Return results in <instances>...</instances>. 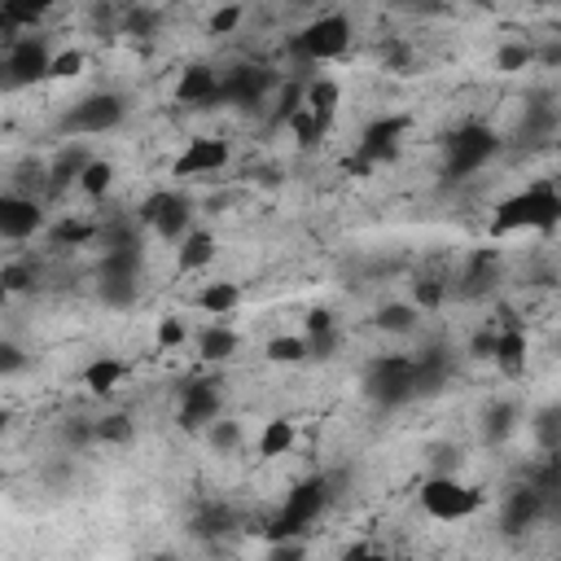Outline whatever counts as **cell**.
<instances>
[{
	"mask_svg": "<svg viewBox=\"0 0 561 561\" xmlns=\"http://www.w3.org/2000/svg\"><path fill=\"white\" fill-rule=\"evenodd\" d=\"M557 224H561V188H552V184H526V188L508 193L491 215V232L495 237L552 232Z\"/></svg>",
	"mask_w": 561,
	"mask_h": 561,
	"instance_id": "1",
	"label": "cell"
},
{
	"mask_svg": "<svg viewBox=\"0 0 561 561\" xmlns=\"http://www.w3.org/2000/svg\"><path fill=\"white\" fill-rule=\"evenodd\" d=\"M364 394L377 403V408H403L412 403L421 390H416V355H377L368 359L364 377H359Z\"/></svg>",
	"mask_w": 561,
	"mask_h": 561,
	"instance_id": "2",
	"label": "cell"
},
{
	"mask_svg": "<svg viewBox=\"0 0 561 561\" xmlns=\"http://www.w3.org/2000/svg\"><path fill=\"white\" fill-rule=\"evenodd\" d=\"M495 153H500V136H495L486 123H460V127L443 140V175H447V180H469V175H478Z\"/></svg>",
	"mask_w": 561,
	"mask_h": 561,
	"instance_id": "3",
	"label": "cell"
},
{
	"mask_svg": "<svg viewBox=\"0 0 561 561\" xmlns=\"http://www.w3.org/2000/svg\"><path fill=\"white\" fill-rule=\"evenodd\" d=\"M140 276H145L140 241L136 245H118V250H101L96 294H101L105 307H131L140 298Z\"/></svg>",
	"mask_w": 561,
	"mask_h": 561,
	"instance_id": "4",
	"label": "cell"
},
{
	"mask_svg": "<svg viewBox=\"0 0 561 561\" xmlns=\"http://www.w3.org/2000/svg\"><path fill=\"white\" fill-rule=\"evenodd\" d=\"M416 500H421V513L434 517V522H465L482 508V491L460 482L456 473H430L421 482Z\"/></svg>",
	"mask_w": 561,
	"mask_h": 561,
	"instance_id": "5",
	"label": "cell"
},
{
	"mask_svg": "<svg viewBox=\"0 0 561 561\" xmlns=\"http://www.w3.org/2000/svg\"><path fill=\"white\" fill-rule=\"evenodd\" d=\"M351 35H355L351 18L337 13V9H329V13H316L311 22H302L298 35L289 39V48H294L302 61H337V57L351 48Z\"/></svg>",
	"mask_w": 561,
	"mask_h": 561,
	"instance_id": "6",
	"label": "cell"
},
{
	"mask_svg": "<svg viewBox=\"0 0 561 561\" xmlns=\"http://www.w3.org/2000/svg\"><path fill=\"white\" fill-rule=\"evenodd\" d=\"M127 118V101L118 92H88L61 114L66 136H105Z\"/></svg>",
	"mask_w": 561,
	"mask_h": 561,
	"instance_id": "7",
	"label": "cell"
},
{
	"mask_svg": "<svg viewBox=\"0 0 561 561\" xmlns=\"http://www.w3.org/2000/svg\"><path fill=\"white\" fill-rule=\"evenodd\" d=\"M329 500H333V482H329L324 473H316V478L298 482V486L285 495V504H280V513H276L272 535H276V539L298 535L302 526H311V522H316V517L329 508Z\"/></svg>",
	"mask_w": 561,
	"mask_h": 561,
	"instance_id": "8",
	"label": "cell"
},
{
	"mask_svg": "<svg viewBox=\"0 0 561 561\" xmlns=\"http://www.w3.org/2000/svg\"><path fill=\"white\" fill-rule=\"evenodd\" d=\"M136 219H140L153 237H162V241H184V237L193 232V202H188L184 193H175V188H162V193H149V197L140 202Z\"/></svg>",
	"mask_w": 561,
	"mask_h": 561,
	"instance_id": "9",
	"label": "cell"
},
{
	"mask_svg": "<svg viewBox=\"0 0 561 561\" xmlns=\"http://www.w3.org/2000/svg\"><path fill=\"white\" fill-rule=\"evenodd\" d=\"M53 70V48L44 35H13L9 53H4V83L9 88H26V83H39L48 79Z\"/></svg>",
	"mask_w": 561,
	"mask_h": 561,
	"instance_id": "10",
	"label": "cell"
},
{
	"mask_svg": "<svg viewBox=\"0 0 561 561\" xmlns=\"http://www.w3.org/2000/svg\"><path fill=\"white\" fill-rule=\"evenodd\" d=\"M228 162H232L228 140H219V136H193V140L175 153L171 171H175V175H188V180H202V175H219Z\"/></svg>",
	"mask_w": 561,
	"mask_h": 561,
	"instance_id": "11",
	"label": "cell"
},
{
	"mask_svg": "<svg viewBox=\"0 0 561 561\" xmlns=\"http://www.w3.org/2000/svg\"><path fill=\"white\" fill-rule=\"evenodd\" d=\"M403 136H408V118H403V114L373 118V123L359 131V162H364V167L390 162V158L403 149Z\"/></svg>",
	"mask_w": 561,
	"mask_h": 561,
	"instance_id": "12",
	"label": "cell"
},
{
	"mask_svg": "<svg viewBox=\"0 0 561 561\" xmlns=\"http://www.w3.org/2000/svg\"><path fill=\"white\" fill-rule=\"evenodd\" d=\"M276 88V75L263 70V66H237V70H224V105H263Z\"/></svg>",
	"mask_w": 561,
	"mask_h": 561,
	"instance_id": "13",
	"label": "cell"
},
{
	"mask_svg": "<svg viewBox=\"0 0 561 561\" xmlns=\"http://www.w3.org/2000/svg\"><path fill=\"white\" fill-rule=\"evenodd\" d=\"M39 228H44L39 202H35L31 193L9 188V193L0 197V237H4V241H26V237H35Z\"/></svg>",
	"mask_w": 561,
	"mask_h": 561,
	"instance_id": "14",
	"label": "cell"
},
{
	"mask_svg": "<svg viewBox=\"0 0 561 561\" xmlns=\"http://www.w3.org/2000/svg\"><path fill=\"white\" fill-rule=\"evenodd\" d=\"M224 399H219V381H188L180 390V430L188 434H206V425L219 416Z\"/></svg>",
	"mask_w": 561,
	"mask_h": 561,
	"instance_id": "15",
	"label": "cell"
},
{
	"mask_svg": "<svg viewBox=\"0 0 561 561\" xmlns=\"http://www.w3.org/2000/svg\"><path fill=\"white\" fill-rule=\"evenodd\" d=\"M548 513V491L543 486H517L504 495V508H500V530L504 535H522L530 526H539Z\"/></svg>",
	"mask_w": 561,
	"mask_h": 561,
	"instance_id": "16",
	"label": "cell"
},
{
	"mask_svg": "<svg viewBox=\"0 0 561 561\" xmlns=\"http://www.w3.org/2000/svg\"><path fill=\"white\" fill-rule=\"evenodd\" d=\"M175 101L180 105H224V70H215V66H202V61H193V66H184L180 70V79H175Z\"/></svg>",
	"mask_w": 561,
	"mask_h": 561,
	"instance_id": "17",
	"label": "cell"
},
{
	"mask_svg": "<svg viewBox=\"0 0 561 561\" xmlns=\"http://www.w3.org/2000/svg\"><path fill=\"white\" fill-rule=\"evenodd\" d=\"M491 364H495L504 377H522V373H526V333H522V324H500V329H495Z\"/></svg>",
	"mask_w": 561,
	"mask_h": 561,
	"instance_id": "18",
	"label": "cell"
},
{
	"mask_svg": "<svg viewBox=\"0 0 561 561\" xmlns=\"http://www.w3.org/2000/svg\"><path fill=\"white\" fill-rule=\"evenodd\" d=\"M451 368H456V359H451V351L447 346H425L421 355H416V390L421 394H438L447 381H451Z\"/></svg>",
	"mask_w": 561,
	"mask_h": 561,
	"instance_id": "19",
	"label": "cell"
},
{
	"mask_svg": "<svg viewBox=\"0 0 561 561\" xmlns=\"http://www.w3.org/2000/svg\"><path fill=\"white\" fill-rule=\"evenodd\" d=\"M517 425H522V412H517V403H508V399L486 403V408H482V421H478L482 443H491V447L508 443V438L517 434Z\"/></svg>",
	"mask_w": 561,
	"mask_h": 561,
	"instance_id": "20",
	"label": "cell"
},
{
	"mask_svg": "<svg viewBox=\"0 0 561 561\" xmlns=\"http://www.w3.org/2000/svg\"><path fill=\"white\" fill-rule=\"evenodd\" d=\"M215 263V237L206 228H193L184 241H175V267L180 272H202Z\"/></svg>",
	"mask_w": 561,
	"mask_h": 561,
	"instance_id": "21",
	"label": "cell"
},
{
	"mask_svg": "<svg viewBox=\"0 0 561 561\" xmlns=\"http://www.w3.org/2000/svg\"><path fill=\"white\" fill-rule=\"evenodd\" d=\"M237 346H241V337H237V329H228V324H206L202 333H197V355L206 359V364H224V359H232L237 355Z\"/></svg>",
	"mask_w": 561,
	"mask_h": 561,
	"instance_id": "22",
	"label": "cell"
},
{
	"mask_svg": "<svg viewBox=\"0 0 561 561\" xmlns=\"http://www.w3.org/2000/svg\"><path fill=\"white\" fill-rule=\"evenodd\" d=\"M557 105H548V101H530L526 105V114H522V123H517V136L526 140V145H539V140H548L552 136V127H557Z\"/></svg>",
	"mask_w": 561,
	"mask_h": 561,
	"instance_id": "23",
	"label": "cell"
},
{
	"mask_svg": "<svg viewBox=\"0 0 561 561\" xmlns=\"http://www.w3.org/2000/svg\"><path fill=\"white\" fill-rule=\"evenodd\" d=\"M491 285H495V254H491V250H478V254L469 259L460 285H456V294H460V298H478V294H486Z\"/></svg>",
	"mask_w": 561,
	"mask_h": 561,
	"instance_id": "24",
	"label": "cell"
},
{
	"mask_svg": "<svg viewBox=\"0 0 561 561\" xmlns=\"http://www.w3.org/2000/svg\"><path fill=\"white\" fill-rule=\"evenodd\" d=\"M123 377H127V364L114 359V355H101V359H92V364L83 368V386H88L92 394H110V390H118Z\"/></svg>",
	"mask_w": 561,
	"mask_h": 561,
	"instance_id": "25",
	"label": "cell"
},
{
	"mask_svg": "<svg viewBox=\"0 0 561 561\" xmlns=\"http://www.w3.org/2000/svg\"><path fill=\"white\" fill-rule=\"evenodd\" d=\"M88 162H92V158H88L79 145H75V149H61V153L48 162V188H53V193H61L66 184H79V175H83V167H88Z\"/></svg>",
	"mask_w": 561,
	"mask_h": 561,
	"instance_id": "26",
	"label": "cell"
},
{
	"mask_svg": "<svg viewBox=\"0 0 561 561\" xmlns=\"http://www.w3.org/2000/svg\"><path fill=\"white\" fill-rule=\"evenodd\" d=\"M416 320H421V307H416V302H386V307L373 316V324H377L381 333H394V337H408V333L416 329Z\"/></svg>",
	"mask_w": 561,
	"mask_h": 561,
	"instance_id": "27",
	"label": "cell"
},
{
	"mask_svg": "<svg viewBox=\"0 0 561 561\" xmlns=\"http://www.w3.org/2000/svg\"><path fill=\"white\" fill-rule=\"evenodd\" d=\"M337 101H342V88H337L333 79H311V83H302V105L316 110V114L329 118V123H333V114H337Z\"/></svg>",
	"mask_w": 561,
	"mask_h": 561,
	"instance_id": "28",
	"label": "cell"
},
{
	"mask_svg": "<svg viewBox=\"0 0 561 561\" xmlns=\"http://www.w3.org/2000/svg\"><path fill=\"white\" fill-rule=\"evenodd\" d=\"M237 302H241V289H237L232 280H210V285L197 294V307H202L206 316H232Z\"/></svg>",
	"mask_w": 561,
	"mask_h": 561,
	"instance_id": "29",
	"label": "cell"
},
{
	"mask_svg": "<svg viewBox=\"0 0 561 561\" xmlns=\"http://www.w3.org/2000/svg\"><path fill=\"white\" fill-rule=\"evenodd\" d=\"M294 447V421L289 416H272V421H263V430H259V456H285Z\"/></svg>",
	"mask_w": 561,
	"mask_h": 561,
	"instance_id": "30",
	"label": "cell"
},
{
	"mask_svg": "<svg viewBox=\"0 0 561 561\" xmlns=\"http://www.w3.org/2000/svg\"><path fill=\"white\" fill-rule=\"evenodd\" d=\"M530 434L543 451H561V403H543L535 416H530Z\"/></svg>",
	"mask_w": 561,
	"mask_h": 561,
	"instance_id": "31",
	"label": "cell"
},
{
	"mask_svg": "<svg viewBox=\"0 0 561 561\" xmlns=\"http://www.w3.org/2000/svg\"><path fill=\"white\" fill-rule=\"evenodd\" d=\"M285 127L294 131L298 149H316V145L324 140V131H329V118H320L316 110H307V105H302V110H298V114H294V118H289Z\"/></svg>",
	"mask_w": 561,
	"mask_h": 561,
	"instance_id": "32",
	"label": "cell"
},
{
	"mask_svg": "<svg viewBox=\"0 0 561 561\" xmlns=\"http://www.w3.org/2000/svg\"><path fill=\"white\" fill-rule=\"evenodd\" d=\"M57 443H61V451L79 456L83 447H92V443H96V421H83V416L61 421V425H57Z\"/></svg>",
	"mask_w": 561,
	"mask_h": 561,
	"instance_id": "33",
	"label": "cell"
},
{
	"mask_svg": "<svg viewBox=\"0 0 561 561\" xmlns=\"http://www.w3.org/2000/svg\"><path fill=\"white\" fill-rule=\"evenodd\" d=\"M131 438H136V425H131L127 412H105V416L96 421V443H105V447H127Z\"/></svg>",
	"mask_w": 561,
	"mask_h": 561,
	"instance_id": "34",
	"label": "cell"
},
{
	"mask_svg": "<svg viewBox=\"0 0 561 561\" xmlns=\"http://www.w3.org/2000/svg\"><path fill=\"white\" fill-rule=\"evenodd\" d=\"M48 9H57V0H4V26H35Z\"/></svg>",
	"mask_w": 561,
	"mask_h": 561,
	"instance_id": "35",
	"label": "cell"
},
{
	"mask_svg": "<svg viewBox=\"0 0 561 561\" xmlns=\"http://www.w3.org/2000/svg\"><path fill=\"white\" fill-rule=\"evenodd\" d=\"M267 359L272 364H302L307 359V333H280L267 342Z\"/></svg>",
	"mask_w": 561,
	"mask_h": 561,
	"instance_id": "36",
	"label": "cell"
},
{
	"mask_svg": "<svg viewBox=\"0 0 561 561\" xmlns=\"http://www.w3.org/2000/svg\"><path fill=\"white\" fill-rule=\"evenodd\" d=\"M535 57H539V53H535L530 44H522V39H508V44H500V48H495V70H504V75H517V70H526Z\"/></svg>",
	"mask_w": 561,
	"mask_h": 561,
	"instance_id": "37",
	"label": "cell"
},
{
	"mask_svg": "<svg viewBox=\"0 0 561 561\" xmlns=\"http://www.w3.org/2000/svg\"><path fill=\"white\" fill-rule=\"evenodd\" d=\"M110 184H114V162H105V158H92V162L83 167V175H79V188H83L88 197H105Z\"/></svg>",
	"mask_w": 561,
	"mask_h": 561,
	"instance_id": "38",
	"label": "cell"
},
{
	"mask_svg": "<svg viewBox=\"0 0 561 561\" xmlns=\"http://www.w3.org/2000/svg\"><path fill=\"white\" fill-rule=\"evenodd\" d=\"M206 443H210V451H237L241 447V425L237 421H228V416H215L210 425H206Z\"/></svg>",
	"mask_w": 561,
	"mask_h": 561,
	"instance_id": "39",
	"label": "cell"
},
{
	"mask_svg": "<svg viewBox=\"0 0 561 561\" xmlns=\"http://www.w3.org/2000/svg\"><path fill=\"white\" fill-rule=\"evenodd\" d=\"M443 298H447V280H438V276H421V280L412 285V302H416L421 311L443 307Z\"/></svg>",
	"mask_w": 561,
	"mask_h": 561,
	"instance_id": "40",
	"label": "cell"
},
{
	"mask_svg": "<svg viewBox=\"0 0 561 561\" xmlns=\"http://www.w3.org/2000/svg\"><path fill=\"white\" fill-rule=\"evenodd\" d=\"M92 237H101V228L96 224H83V219H61L57 228H53V241L57 245H83V241H92Z\"/></svg>",
	"mask_w": 561,
	"mask_h": 561,
	"instance_id": "41",
	"label": "cell"
},
{
	"mask_svg": "<svg viewBox=\"0 0 561 561\" xmlns=\"http://www.w3.org/2000/svg\"><path fill=\"white\" fill-rule=\"evenodd\" d=\"M241 22H245V0H232V4L210 13V35H232Z\"/></svg>",
	"mask_w": 561,
	"mask_h": 561,
	"instance_id": "42",
	"label": "cell"
},
{
	"mask_svg": "<svg viewBox=\"0 0 561 561\" xmlns=\"http://www.w3.org/2000/svg\"><path fill=\"white\" fill-rule=\"evenodd\" d=\"M123 31L127 35H158V9H149V4L127 9L123 13Z\"/></svg>",
	"mask_w": 561,
	"mask_h": 561,
	"instance_id": "43",
	"label": "cell"
},
{
	"mask_svg": "<svg viewBox=\"0 0 561 561\" xmlns=\"http://www.w3.org/2000/svg\"><path fill=\"white\" fill-rule=\"evenodd\" d=\"M153 337H158V346H162V351H175V346H184L188 324H184L180 316H162V320H158V329H153Z\"/></svg>",
	"mask_w": 561,
	"mask_h": 561,
	"instance_id": "44",
	"label": "cell"
},
{
	"mask_svg": "<svg viewBox=\"0 0 561 561\" xmlns=\"http://www.w3.org/2000/svg\"><path fill=\"white\" fill-rule=\"evenodd\" d=\"M337 342H342V333H337V329L307 333V359H333V355H337Z\"/></svg>",
	"mask_w": 561,
	"mask_h": 561,
	"instance_id": "45",
	"label": "cell"
},
{
	"mask_svg": "<svg viewBox=\"0 0 561 561\" xmlns=\"http://www.w3.org/2000/svg\"><path fill=\"white\" fill-rule=\"evenodd\" d=\"M75 75H83V53H79V48L53 53V70H48V79H75Z\"/></svg>",
	"mask_w": 561,
	"mask_h": 561,
	"instance_id": "46",
	"label": "cell"
},
{
	"mask_svg": "<svg viewBox=\"0 0 561 561\" xmlns=\"http://www.w3.org/2000/svg\"><path fill=\"white\" fill-rule=\"evenodd\" d=\"M456 469H460V447L434 443L430 447V473H456Z\"/></svg>",
	"mask_w": 561,
	"mask_h": 561,
	"instance_id": "47",
	"label": "cell"
},
{
	"mask_svg": "<svg viewBox=\"0 0 561 561\" xmlns=\"http://www.w3.org/2000/svg\"><path fill=\"white\" fill-rule=\"evenodd\" d=\"M228 526H232L228 508H206V513L197 517V535H224Z\"/></svg>",
	"mask_w": 561,
	"mask_h": 561,
	"instance_id": "48",
	"label": "cell"
},
{
	"mask_svg": "<svg viewBox=\"0 0 561 561\" xmlns=\"http://www.w3.org/2000/svg\"><path fill=\"white\" fill-rule=\"evenodd\" d=\"M31 280H35V272H31L26 263H4V289H9V294H22Z\"/></svg>",
	"mask_w": 561,
	"mask_h": 561,
	"instance_id": "49",
	"label": "cell"
},
{
	"mask_svg": "<svg viewBox=\"0 0 561 561\" xmlns=\"http://www.w3.org/2000/svg\"><path fill=\"white\" fill-rule=\"evenodd\" d=\"M324 329H337L333 311H324V307H311V311H307V320H302V333H324Z\"/></svg>",
	"mask_w": 561,
	"mask_h": 561,
	"instance_id": "50",
	"label": "cell"
},
{
	"mask_svg": "<svg viewBox=\"0 0 561 561\" xmlns=\"http://www.w3.org/2000/svg\"><path fill=\"white\" fill-rule=\"evenodd\" d=\"M44 478H48L53 486H66V482L75 478V465H70V451H66V456H57V460H53V465L44 469Z\"/></svg>",
	"mask_w": 561,
	"mask_h": 561,
	"instance_id": "51",
	"label": "cell"
},
{
	"mask_svg": "<svg viewBox=\"0 0 561 561\" xmlns=\"http://www.w3.org/2000/svg\"><path fill=\"white\" fill-rule=\"evenodd\" d=\"M491 351H495V329L486 324V329H478V333H473V342H469V355H478V359H491Z\"/></svg>",
	"mask_w": 561,
	"mask_h": 561,
	"instance_id": "52",
	"label": "cell"
},
{
	"mask_svg": "<svg viewBox=\"0 0 561 561\" xmlns=\"http://www.w3.org/2000/svg\"><path fill=\"white\" fill-rule=\"evenodd\" d=\"M394 4L408 13H443L447 9V0H394Z\"/></svg>",
	"mask_w": 561,
	"mask_h": 561,
	"instance_id": "53",
	"label": "cell"
},
{
	"mask_svg": "<svg viewBox=\"0 0 561 561\" xmlns=\"http://www.w3.org/2000/svg\"><path fill=\"white\" fill-rule=\"evenodd\" d=\"M0 351H4V355H0V368H4V377H13V373L22 368V351H18L13 342H4Z\"/></svg>",
	"mask_w": 561,
	"mask_h": 561,
	"instance_id": "54",
	"label": "cell"
},
{
	"mask_svg": "<svg viewBox=\"0 0 561 561\" xmlns=\"http://www.w3.org/2000/svg\"><path fill=\"white\" fill-rule=\"evenodd\" d=\"M272 557H302V543H276Z\"/></svg>",
	"mask_w": 561,
	"mask_h": 561,
	"instance_id": "55",
	"label": "cell"
}]
</instances>
